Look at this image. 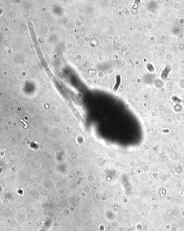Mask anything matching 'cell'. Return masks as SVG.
Listing matches in <instances>:
<instances>
[]
</instances>
